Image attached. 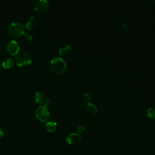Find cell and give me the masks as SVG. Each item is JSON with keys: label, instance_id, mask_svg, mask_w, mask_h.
Here are the masks:
<instances>
[{"label": "cell", "instance_id": "obj_8", "mask_svg": "<svg viewBox=\"0 0 155 155\" xmlns=\"http://www.w3.org/2000/svg\"><path fill=\"white\" fill-rule=\"evenodd\" d=\"M85 110L87 114L91 116H95L97 112V109L96 106L94 104L90 102L87 103V105L85 106Z\"/></svg>", "mask_w": 155, "mask_h": 155}, {"label": "cell", "instance_id": "obj_10", "mask_svg": "<svg viewBox=\"0 0 155 155\" xmlns=\"http://www.w3.org/2000/svg\"><path fill=\"white\" fill-rule=\"evenodd\" d=\"M35 100L37 103L43 104L45 102V96L41 91H38L35 94Z\"/></svg>", "mask_w": 155, "mask_h": 155}, {"label": "cell", "instance_id": "obj_14", "mask_svg": "<svg viewBox=\"0 0 155 155\" xmlns=\"http://www.w3.org/2000/svg\"><path fill=\"white\" fill-rule=\"evenodd\" d=\"M147 116L150 119L155 118V108L153 107H150L147 110Z\"/></svg>", "mask_w": 155, "mask_h": 155}, {"label": "cell", "instance_id": "obj_5", "mask_svg": "<svg viewBox=\"0 0 155 155\" xmlns=\"http://www.w3.org/2000/svg\"><path fill=\"white\" fill-rule=\"evenodd\" d=\"M6 48L8 53L12 56L18 54V52L20 50V46L19 44L14 40H12L8 42Z\"/></svg>", "mask_w": 155, "mask_h": 155}, {"label": "cell", "instance_id": "obj_15", "mask_svg": "<svg viewBox=\"0 0 155 155\" xmlns=\"http://www.w3.org/2000/svg\"><path fill=\"white\" fill-rule=\"evenodd\" d=\"M83 98H84V100L85 102H87V103H89L90 100H91V96H90V94L85 92L83 94Z\"/></svg>", "mask_w": 155, "mask_h": 155}, {"label": "cell", "instance_id": "obj_11", "mask_svg": "<svg viewBox=\"0 0 155 155\" xmlns=\"http://www.w3.org/2000/svg\"><path fill=\"white\" fill-rule=\"evenodd\" d=\"M45 128L48 132H54L57 128V124L54 121H48L46 123Z\"/></svg>", "mask_w": 155, "mask_h": 155}, {"label": "cell", "instance_id": "obj_17", "mask_svg": "<svg viewBox=\"0 0 155 155\" xmlns=\"http://www.w3.org/2000/svg\"><path fill=\"white\" fill-rule=\"evenodd\" d=\"M51 103V99H47L44 102V106L46 107H49V106L50 105Z\"/></svg>", "mask_w": 155, "mask_h": 155}, {"label": "cell", "instance_id": "obj_19", "mask_svg": "<svg viewBox=\"0 0 155 155\" xmlns=\"http://www.w3.org/2000/svg\"><path fill=\"white\" fill-rule=\"evenodd\" d=\"M3 136H4V131L1 128H0V139H1L3 137Z\"/></svg>", "mask_w": 155, "mask_h": 155}, {"label": "cell", "instance_id": "obj_7", "mask_svg": "<svg viewBox=\"0 0 155 155\" xmlns=\"http://www.w3.org/2000/svg\"><path fill=\"white\" fill-rule=\"evenodd\" d=\"M81 140L82 136L79 133H70L66 137V141L70 145H77L79 143Z\"/></svg>", "mask_w": 155, "mask_h": 155}, {"label": "cell", "instance_id": "obj_12", "mask_svg": "<svg viewBox=\"0 0 155 155\" xmlns=\"http://www.w3.org/2000/svg\"><path fill=\"white\" fill-rule=\"evenodd\" d=\"M71 50V46L69 44H65L59 50V54L61 56H64L68 53Z\"/></svg>", "mask_w": 155, "mask_h": 155}, {"label": "cell", "instance_id": "obj_3", "mask_svg": "<svg viewBox=\"0 0 155 155\" xmlns=\"http://www.w3.org/2000/svg\"><path fill=\"white\" fill-rule=\"evenodd\" d=\"M32 59L27 53H21L16 54L15 57V62L17 65L24 67L27 66L31 63Z\"/></svg>", "mask_w": 155, "mask_h": 155}, {"label": "cell", "instance_id": "obj_9", "mask_svg": "<svg viewBox=\"0 0 155 155\" xmlns=\"http://www.w3.org/2000/svg\"><path fill=\"white\" fill-rule=\"evenodd\" d=\"M38 22V19L35 16H30L27 21L25 27L28 30H31L36 26Z\"/></svg>", "mask_w": 155, "mask_h": 155}, {"label": "cell", "instance_id": "obj_4", "mask_svg": "<svg viewBox=\"0 0 155 155\" xmlns=\"http://www.w3.org/2000/svg\"><path fill=\"white\" fill-rule=\"evenodd\" d=\"M35 114L36 117L38 120L44 122L48 119L50 116V112L47 107H45L44 105H41L36 109Z\"/></svg>", "mask_w": 155, "mask_h": 155}, {"label": "cell", "instance_id": "obj_2", "mask_svg": "<svg viewBox=\"0 0 155 155\" xmlns=\"http://www.w3.org/2000/svg\"><path fill=\"white\" fill-rule=\"evenodd\" d=\"M9 33L14 37H19L25 33L24 25L18 22H15L10 24L8 27Z\"/></svg>", "mask_w": 155, "mask_h": 155}, {"label": "cell", "instance_id": "obj_6", "mask_svg": "<svg viewBox=\"0 0 155 155\" xmlns=\"http://www.w3.org/2000/svg\"><path fill=\"white\" fill-rule=\"evenodd\" d=\"M49 7L48 2L46 0H39L36 2L34 8L39 13H43L47 10Z\"/></svg>", "mask_w": 155, "mask_h": 155}, {"label": "cell", "instance_id": "obj_18", "mask_svg": "<svg viewBox=\"0 0 155 155\" xmlns=\"http://www.w3.org/2000/svg\"><path fill=\"white\" fill-rule=\"evenodd\" d=\"M24 35L28 40H31L33 38L32 35L31 34H30V33H24Z\"/></svg>", "mask_w": 155, "mask_h": 155}, {"label": "cell", "instance_id": "obj_13", "mask_svg": "<svg viewBox=\"0 0 155 155\" xmlns=\"http://www.w3.org/2000/svg\"><path fill=\"white\" fill-rule=\"evenodd\" d=\"M2 65L3 67L5 68H10L13 66L14 62L12 59L7 58L2 61Z\"/></svg>", "mask_w": 155, "mask_h": 155}, {"label": "cell", "instance_id": "obj_20", "mask_svg": "<svg viewBox=\"0 0 155 155\" xmlns=\"http://www.w3.org/2000/svg\"><path fill=\"white\" fill-rule=\"evenodd\" d=\"M124 25H123V24H122V27H123L124 28H127V27H128L127 25L126 24H125V23H124Z\"/></svg>", "mask_w": 155, "mask_h": 155}, {"label": "cell", "instance_id": "obj_16", "mask_svg": "<svg viewBox=\"0 0 155 155\" xmlns=\"http://www.w3.org/2000/svg\"><path fill=\"white\" fill-rule=\"evenodd\" d=\"M85 130V127L84 125H79L77 127V130L79 133H83Z\"/></svg>", "mask_w": 155, "mask_h": 155}, {"label": "cell", "instance_id": "obj_1", "mask_svg": "<svg viewBox=\"0 0 155 155\" xmlns=\"http://www.w3.org/2000/svg\"><path fill=\"white\" fill-rule=\"evenodd\" d=\"M67 64L64 59L56 57L51 59L50 62V68L51 71L56 74H62L66 70Z\"/></svg>", "mask_w": 155, "mask_h": 155}]
</instances>
